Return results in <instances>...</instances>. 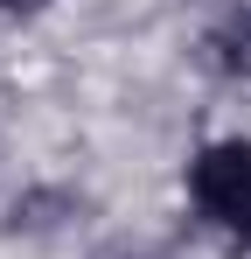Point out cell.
Returning a JSON list of instances; mask_svg holds the SVG:
<instances>
[{
    "instance_id": "cell-1",
    "label": "cell",
    "mask_w": 251,
    "mask_h": 259,
    "mask_svg": "<svg viewBox=\"0 0 251 259\" xmlns=\"http://www.w3.org/2000/svg\"><path fill=\"white\" fill-rule=\"evenodd\" d=\"M189 196L216 231H251V140H216L189 168Z\"/></svg>"
},
{
    "instance_id": "cell-2",
    "label": "cell",
    "mask_w": 251,
    "mask_h": 259,
    "mask_svg": "<svg viewBox=\"0 0 251 259\" xmlns=\"http://www.w3.org/2000/svg\"><path fill=\"white\" fill-rule=\"evenodd\" d=\"M70 217H77V196H70V189H28V196L7 203V231H14V238H49V231H63Z\"/></svg>"
},
{
    "instance_id": "cell-3",
    "label": "cell",
    "mask_w": 251,
    "mask_h": 259,
    "mask_svg": "<svg viewBox=\"0 0 251 259\" xmlns=\"http://www.w3.org/2000/svg\"><path fill=\"white\" fill-rule=\"evenodd\" d=\"M203 63L216 77H251V7H237L223 28L203 35Z\"/></svg>"
},
{
    "instance_id": "cell-4",
    "label": "cell",
    "mask_w": 251,
    "mask_h": 259,
    "mask_svg": "<svg viewBox=\"0 0 251 259\" xmlns=\"http://www.w3.org/2000/svg\"><path fill=\"white\" fill-rule=\"evenodd\" d=\"M91 259H161L154 245H133V238H112V245H98Z\"/></svg>"
},
{
    "instance_id": "cell-5",
    "label": "cell",
    "mask_w": 251,
    "mask_h": 259,
    "mask_svg": "<svg viewBox=\"0 0 251 259\" xmlns=\"http://www.w3.org/2000/svg\"><path fill=\"white\" fill-rule=\"evenodd\" d=\"M42 0H0V14H35Z\"/></svg>"
},
{
    "instance_id": "cell-6",
    "label": "cell",
    "mask_w": 251,
    "mask_h": 259,
    "mask_svg": "<svg viewBox=\"0 0 251 259\" xmlns=\"http://www.w3.org/2000/svg\"><path fill=\"white\" fill-rule=\"evenodd\" d=\"M237 7H251V0H237Z\"/></svg>"
}]
</instances>
